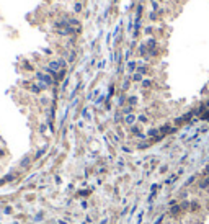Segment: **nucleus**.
I'll return each instance as SVG.
<instances>
[{
	"label": "nucleus",
	"mask_w": 209,
	"mask_h": 224,
	"mask_svg": "<svg viewBox=\"0 0 209 224\" xmlns=\"http://www.w3.org/2000/svg\"><path fill=\"white\" fill-rule=\"evenodd\" d=\"M147 146H149V142H142V144H139L137 147L139 149H147Z\"/></svg>",
	"instance_id": "23"
},
{
	"label": "nucleus",
	"mask_w": 209,
	"mask_h": 224,
	"mask_svg": "<svg viewBox=\"0 0 209 224\" xmlns=\"http://www.w3.org/2000/svg\"><path fill=\"white\" fill-rule=\"evenodd\" d=\"M80 10H82V5L77 3V5H75V11H80Z\"/></svg>",
	"instance_id": "25"
},
{
	"label": "nucleus",
	"mask_w": 209,
	"mask_h": 224,
	"mask_svg": "<svg viewBox=\"0 0 209 224\" xmlns=\"http://www.w3.org/2000/svg\"><path fill=\"white\" fill-rule=\"evenodd\" d=\"M67 59H69V62H74V61H75V53H74V51L67 54Z\"/></svg>",
	"instance_id": "12"
},
{
	"label": "nucleus",
	"mask_w": 209,
	"mask_h": 224,
	"mask_svg": "<svg viewBox=\"0 0 209 224\" xmlns=\"http://www.w3.org/2000/svg\"><path fill=\"white\" fill-rule=\"evenodd\" d=\"M137 72H139V74H146V72H147V67H137Z\"/></svg>",
	"instance_id": "18"
},
{
	"label": "nucleus",
	"mask_w": 209,
	"mask_h": 224,
	"mask_svg": "<svg viewBox=\"0 0 209 224\" xmlns=\"http://www.w3.org/2000/svg\"><path fill=\"white\" fill-rule=\"evenodd\" d=\"M136 119H137L136 114H127V116L124 118V123H126V124H129V126H132V124L136 123Z\"/></svg>",
	"instance_id": "5"
},
{
	"label": "nucleus",
	"mask_w": 209,
	"mask_h": 224,
	"mask_svg": "<svg viewBox=\"0 0 209 224\" xmlns=\"http://www.w3.org/2000/svg\"><path fill=\"white\" fill-rule=\"evenodd\" d=\"M137 119H139L141 123H147V116H144V114H141V116H139Z\"/></svg>",
	"instance_id": "19"
},
{
	"label": "nucleus",
	"mask_w": 209,
	"mask_h": 224,
	"mask_svg": "<svg viewBox=\"0 0 209 224\" xmlns=\"http://www.w3.org/2000/svg\"><path fill=\"white\" fill-rule=\"evenodd\" d=\"M30 164H31V157H30V156H26V157H23V160L20 162V167H21V169H26Z\"/></svg>",
	"instance_id": "7"
},
{
	"label": "nucleus",
	"mask_w": 209,
	"mask_h": 224,
	"mask_svg": "<svg viewBox=\"0 0 209 224\" xmlns=\"http://www.w3.org/2000/svg\"><path fill=\"white\" fill-rule=\"evenodd\" d=\"M203 208L201 203L198 201V200H191V205H190V211L191 213H199V209Z\"/></svg>",
	"instance_id": "4"
},
{
	"label": "nucleus",
	"mask_w": 209,
	"mask_h": 224,
	"mask_svg": "<svg viewBox=\"0 0 209 224\" xmlns=\"http://www.w3.org/2000/svg\"><path fill=\"white\" fill-rule=\"evenodd\" d=\"M152 85V80H149V79H146V80H142V87L144 88H147V87H150Z\"/></svg>",
	"instance_id": "11"
},
{
	"label": "nucleus",
	"mask_w": 209,
	"mask_h": 224,
	"mask_svg": "<svg viewBox=\"0 0 209 224\" xmlns=\"http://www.w3.org/2000/svg\"><path fill=\"white\" fill-rule=\"evenodd\" d=\"M164 218H165V214H162V216H159V219H157L154 224H162V221H164Z\"/></svg>",
	"instance_id": "21"
},
{
	"label": "nucleus",
	"mask_w": 209,
	"mask_h": 224,
	"mask_svg": "<svg viewBox=\"0 0 209 224\" xmlns=\"http://www.w3.org/2000/svg\"><path fill=\"white\" fill-rule=\"evenodd\" d=\"M132 80H134V82H142V74L136 72L134 75H132Z\"/></svg>",
	"instance_id": "10"
},
{
	"label": "nucleus",
	"mask_w": 209,
	"mask_h": 224,
	"mask_svg": "<svg viewBox=\"0 0 209 224\" xmlns=\"http://www.w3.org/2000/svg\"><path fill=\"white\" fill-rule=\"evenodd\" d=\"M57 62H59V66H61V69H66V61H64V59H59V61H57Z\"/></svg>",
	"instance_id": "20"
},
{
	"label": "nucleus",
	"mask_w": 209,
	"mask_h": 224,
	"mask_svg": "<svg viewBox=\"0 0 209 224\" xmlns=\"http://www.w3.org/2000/svg\"><path fill=\"white\" fill-rule=\"evenodd\" d=\"M155 46H157V41L154 38H150V39H147V48H149V51H152V49H155Z\"/></svg>",
	"instance_id": "8"
},
{
	"label": "nucleus",
	"mask_w": 209,
	"mask_h": 224,
	"mask_svg": "<svg viewBox=\"0 0 209 224\" xmlns=\"http://www.w3.org/2000/svg\"><path fill=\"white\" fill-rule=\"evenodd\" d=\"M203 177H209V164L204 167V172H203Z\"/></svg>",
	"instance_id": "16"
},
{
	"label": "nucleus",
	"mask_w": 209,
	"mask_h": 224,
	"mask_svg": "<svg viewBox=\"0 0 209 224\" xmlns=\"http://www.w3.org/2000/svg\"><path fill=\"white\" fill-rule=\"evenodd\" d=\"M126 88H129V80H124L123 82V90H126Z\"/></svg>",
	"instance_id": "22"
},
{
	"label": "nucleus",
	"mask_w": 209,
	"mask_h": 224,
	"mask_svg": "<svg viewBox=\"0 0 209 224\" xmlns=\"http://www.w3.org/2000/svg\"><path fill=\"white\" fill-rule=\"evenodd\" d=\"M159 133H160V131H159V129H155V128H152V129H149V131H147V136H149V137H154V139H155V137H157V136H159Z\"/></svg>",
	"instance_id": "9"
},
{
	"label": "nucleus",
	"mask_w": 209,
	"mask_h": 224,
	"mask_svg": "<svg viewBox=\"0 0 209 224\" xmlns=\"http://www.w3.org/2000/svg\"><path fill=\"white\" fill-rule=\"evenodd\" d=\"M190 205H191L190 200H183V201L180 203V206H181V211H183V213H186V211H190Z\"/></svg>",
	"instance_id": "6"
},
{
	"label": "nucleus",
	"mask_w": 209,
	"mask_h": 224,
	"mask_svg": "<svg viewBox=\"0 0 209 224\" xmlns=\"http://www.w3.org/2000/svg\"><path fill=\"white\" fill-rule=\"evenodd\" d=\"M183 214V211H181V206H180V203H177V205H173V206H170V211H168V216L170 218H180Z\"/></svg>",
	"instance_id": "1"
},
{
	"label": "nucleus",
	"mask_w": 209,
	"mask_h": 224,
	"mask_svg": "<svg viewBox=\"0 0 209 224\" xmlns=\"http://www.w3.org/2000/svg\"><path fill=\"white\" fill-rule=\"evenodd\" d=\"M194 180H196V175H193V177H191V179H190V180L186 182V185H191V183H193Z\"/></svg>",
	"instance_id": "24"
},
{
	"label": "nucleus",
	"mask_w": 209,
	"mask_h": 224,
	"mask_svg": "<svg viewBox=\"0 0 209 224\" xmlns=\"http://www.w3.org/2000/svg\"><path fill=\"white\" fill-rule=\"evenodd\" d=\"M136 103H137V97H131L129 98V106H134Z\"/></svg>",
	"instance_id": "13"
},
{
	"label": "nucleus",
	"mask_w": 209,
	"mask_h": 224,
	"mask_svg": "<svg viewBox=\"0 0 209 224\" xmlns=\"http://www.w3.org/2000/svg\"><path fill=\"white\" fill-rule=\"evenodd\" d=\"M127 67H129V72H132V71L136 69V62H134V61H131L129 64H127Z\"/></svg>",
	"instance_id": "15"
},
{
	"label": "nucleus",
	"mask_w": 209,
	"mask_h": 224,
	"mask_svg": "<svg viewBox=\"0 0 209 224\" xmlns=\"http://www.w3.org/2000/svg\"><path fill=\"white\" fill-rule=\"evenodd\" d=\"M167 169H168L167 165H164V167H160V172H162V174H164V172H167Z\"/></svg>",
	"instance_id": "26"
},
{
	"label": "nucleus",
	"mask_w": 209,
	"mask_h": 224,
	"mask_svg": "<svg viewBox=\"0 0 209 224\" xmlns=\"http://www.w3.org/2000/svg\"><path fill=\"white\" fill-rule=\"evenodd\" d=\"M131 111H132V106H126L123 110V114H126V116H127V114H131Z\"/></svg>",
	"instance_id": "14"
},
{
	"label": "nucleus",
	"mask_w": 209,
	"mask_h": 224,
	"mask_svg": "<svg viewBox=\"0 0 209 224\" xmlns=\"http://www.w3.org/2000/svg\"><path fill=\"white\" fill-rule=\"evenodd\" d=\"M36 77H38L39 80H41V82H44L46 85H48V87H49V85H52V84H54V80L51 79V75H44L43 72H36Z\"/></svg>",
	"instance_id": "3"
},
{
	"label": "nucleus",
	"mask_w": 209,
	"mask_h": 224,
	"mask_svg": "<svg viewBox=\"0 0 209 224\" xmlns=\"http://www.w3.org/2000/svg\"><path fill=\"white\" fill-rule=\"evenodd\" d=\"M199 188V190L203 192H207L209 190V177H201V179L198 180V185H196Z\"/></svg>",
	"instance_id": "2"
},
{
	"label": "nucleus",
	"mask_w": 209,
	"mask_h": 224,
	"mask_svg": "<svg viewBox=\"0 0 209 224\" xmlns=\"http://www.w3.org/2000/svg\"><path fill=\"white\" fill-rule=\"evenodd\" d=\"M44 152H46V147H43V149H41V151H39V152L36 154V157H34V159H39V157H41V156H43V154H44Z\"/></svg>",
	"instance_id": "17"
}]
</instances>
